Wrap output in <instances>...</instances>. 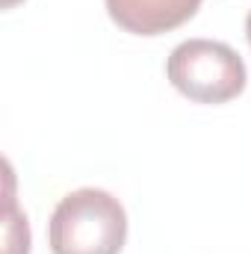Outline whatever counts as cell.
<instances>
[{
  "label": "cell",
  "instance_id": "6da1fadb",
  "mask_svg": "<svg viewBox=\"0 0 251 254\" xmlns=\"http://www.w3.org/2000/svg\"><path fill=\"white\" fill-rule=\"evenodd\" d=\"M125 243L127 213L107 190H74L51 213L48 246L54 254H122Z\"/></svg>",
  "mask_w": 251,
  "mask_h": 254
},
{
  "label": "cell",
  "instance_id": "7a4b0ae2",
  "mask_svg": "<svg viewBox=\"0 0 251 254\" xmlns=\"http://www.w3.org/2000/svg\"><path fill=\"white\" fill-rule=\"evenodd\" d=\"M166 77L195 104H228L243 95L249 71L231 45L216 39H187L169 54Z\"/></svg>",
  "mask_w": 251,
  "mask_h": 254
},
{
  "label": "cell",
  "instance_id": "3957f363",
  "mask_svg": "<svg viewBox=\"0 0 251 254\" xmlns=\"http://www.w3.org/2000/svg\"><path fill=\"white\" fill-rule=\"evenodd\" d=\"M116 27L133 36H163L192 21L201 0H104Z\"/></svg>",
  "mask_w": 251,
  "mask_h": 254
},
{
  "label": "cell",
  "instance_id": "277c9868",
  "mask_svg": "<svg viewBox=\"0 0 251 254\" xmlns=\"http://www.w3.org/2000/svg\"><path fill=\"white\" fill-rule=\"evenodd\" d=\"M3 254H30V225L27 216L18 213L12 198V178L6 195V216H3Z\"/></svg>",
  "mask_w": 251,
  "mask_h": 254
},
{
  "label": "cell",
  "instance_id": "5b68a950",
  "mask_svg": "<svg viewBox=\"0 0 251 254\" xmlns=\"http://www.w3.org/2000/svg\"><path fill=\"white\" fill-rule=\"evenodd\" d=\"M18 3H21V0H0V6H3V9H15Z\"/></svg>",
  "mask_w": 251,
  "mask_h": 254
},
{
  "label": "cell",
  "instance_id": "8992f818",
  "mask_svg": "<svg viewBox=\"0 0 251 254\" xmlns=\"http://www.w3.org/2000/svg\"><path fill=\"white\" fill-rule=\"evenodd\" d=\"M246 39H249V45H251V12H249V18H246Z\"/></svg>",
  "mask_w": 251,
  "mask_h": 254
}]
</instances>
